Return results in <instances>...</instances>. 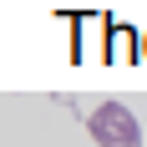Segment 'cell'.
<instances>
[{
    "instance_id": "1",
    "label": "cell",
    "mask_w": 147,
    "mask_h": 147,
    "mask_svg": "<svg viewBox=\"0 0 147 147\" xmlns=\"http://www.w3.org/2000/svg\"><path fill=\"white\" fill-rule=\"evenodd\" d=\"M86 132L96 137V147H142V122H137L132 107H122V102H102V107H91Z\"/></svg>"
},
{
    "instance_id": "2",
    "label": "cell",
    "mask_w": 147,
    "mask_h": 147,
    "mask_svg": "<svg viewBox=\"0 0 147 147\" xmlns=\"http://www.w3.org/2000/svg\"><path fill=\"white\" fill-rule=\"evenodd\" d=\"M102 56L112 61V66H132V61H142V30L127 26V20H107Z\"/></svg>"
},
{
    "instance_id": "3",
    "label": "cell",
    "mask_w": 147,
    "mask_h": 147,
    "mask_svg": "<svg viewBox=\"0 0 147 147\" xmlns=\"http://www.w3.org/2000/svg\"><path fill=\"white\" fill-rule=\"evenodd\" d=\"M142 61H147V30H142Z\"/></svg>"
}]
</instances>
